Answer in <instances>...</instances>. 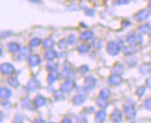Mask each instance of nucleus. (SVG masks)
I'll return each instance as SVG.
<instances>
[{"mask_svg":"<svg viewBox=\"0 0 151 123\" xmlns=\"http://www.w3.org/2000/svg\"><path fill=\"white\" fill-rule=\"evenodd\" d=\"M148 17H149V12L146 9L141 10L134 15V19L137 21H145V19H147Z\"/></svg>","mask_w":151,"mask_h":123,"instance_id":"f257e3e1","label":"nucleus"},{"mask_svg":"<svg viewBox=\"0 0 151 123\" xmlns=\"http://www.w3.org/2000/svg\"><path fill=\"white\" fill-rule=\"evenodd\" d=\"M129 43H131L132 44L142 43V38L138 35H133L131 38H129Z\"/></svg>","mask_w":151,"mask_h":123,"instance_id":"f03ea898","label":"nucleus"},{"mask_svg":"<svg viewBox=\"0 0 151 123\" xmlns=\"http://www.w3.org/2000/svg\"><path fill=\"white\" fill-rule=\"evenodd\" d=\"M139 31L141 32H143V34H148V32H150V31H151V27H150L149 25H147V24L142 25V26H140Z\"/></svg>","mask_w":151,"mask_h":123,"instance_id":"7ed1b4c3","label":"nucleus"},{"mask_svg":"<svg viewBox=\"0 0 151 123\" xmlns=\"http://www.w3.org/2000/svg\"><path fill=\"white\" fill-rule=\"evenodd\" d=\"M144 106H145V107L148 110H151V98H148L145 101V103H144Z\"/></svg>","mask_w":151,"mask_h":123,"instance_id":"20e7f679","label":"nucleus"},{"mask_svg":"<svg viewBox=\"0 0 151 123\" xmlns=\"http://www.w3.org/2000/svg\"><path fill=\"white\" fill-rule=\"evenodd\" d=\"M110 80H114V82H112L111 83H118V82H122V79L119 77V76H113V77H111L110 78Z\"/></svg>","mask_w":151,"mask_h":123,"instance_id":"39448f33","label":"nucleus"},{"mask_svg":"<svg viewBox=\"0 0 151 123\" xmlns=\"http://www.w3.org/2000/svg\"><path fill=\"white\" fill-rule=\"evenodd\" d=\"M144 94H145V87L141 86L137 89V94H138L139 96H143Z\"/></svg>","mask_w":151,"mask_h":123,"instance_id":"423d86ee","label":"nucleus"},{"mask_svg":"<svg viewBox=\"0 0 151 123\" xmlns=\"http://www.w3.org/2000/svg\"><path fill=\"white\" fill-rule=\"evenodd\" d=\"M109 93L108 92L107 90L102 91V93H101V96H102V98H103V99H106L107 97L109 96Z\"/></svg>","mask_w":151,"mask_h":123,"instance_id":"0eeeda50","label":"nucleus"},{"mask_svg":"<svg viewBox=\"0 0 151 123\" xmlns=\"http://www.w3.org/2000/svg\"><path fill=\"white\" fill-rule=\"evenodd\" d=\"M147 85L151 88V78H149V79L147 80Z\"/></svg>","mask_w":151,"mask_h":123,"instance_id":"6e6552de","label":"nucleus"},{"mask_svg":"<svg viewBox=\"0 0 151 123\" xmlns=\"http://www.w3.org/2000/svg\"><path fill=\"white\" fill-rule=\"evenodd\" d=\"M149 9H151V0H150V3H149Z\"/></svg>","mask_w":151,"mask_h":123,"instance_id":"1a4fd4ad","label":"nucleus"}]
</instances>
